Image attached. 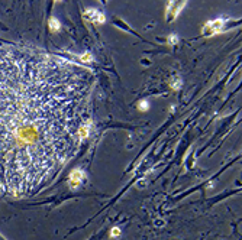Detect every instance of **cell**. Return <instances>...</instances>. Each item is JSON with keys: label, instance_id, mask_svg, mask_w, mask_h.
I'll list each match as a JSON object with an SVG mask.
<instances>
[{"label": "cell", "instance_id": "1", "mask_svg": "<svg viewBox=\"0 0 242 240\" xmlns=\"http://www.w3.org/2000/svg\"><path fill=\"white\" fill-rule=\"evenodd\" d=\"M94 77L31 46L0 44V195H35L90 133Z\"/></svg>", "mask_w": 242, "mask_h": 240}, {"label": "cell", "instance_id": "2", "mask_svg": "<svg viewBox=\"0 0 242 240\" xmlns=\"http://www.w3.org/2000/svg\"><path fill=\"white\" fill-rule=\"evenodd\" d=\"M84 178V172L81 169H74L71 174H70V178H68V182L71 184V187H77L81 184V179Z\"/></svg>", "mask_w": 242, "mask_h": 240}, {"label": "cell", "instance_id": "3", "mask_svg": "<svg viewBox=\"0 0 242 240\" xmlns=\"http://www.w3.org/2000/svg\"><path fill=\"white\" fill-rule=\"evenodd\" d=\"M84 18H87L88 20L96 22V23H103L104 22V16H103L100 12L94 10V9H90L88 12H86V13H84Z\"/></svg>", "mask_w": 242, "mask_h": 240}, {"label": "cell", "instance_id": "4", "mask_svg": "<svg viewBox=\"0 0 242 240\" xmlns=\"http://www.w3.org/2000/svg\"><path fill=\"white\" fill-rule=\"evenodd\" d=\"M119 234H121V229H119V227H113L112 231H110V236H112V237H118Z\"/></svg>", "mask_w": 242, "mask_h": 240}, {"label": "cell", "instance_id": "5", "mask_svg": "<svg viewBox=\"0 0 242 240\" xmlns=\"http://www.w3.org/2000/svg\"><path fill=\"white\" fill-rule=\"evenodd\" d=\"M51 29L52 31H58L60 29V25H58V22L55 19H51Z\"/></svg>", "mask_w": 242, "mask_h": 240}, {"label": "cell", "instance_id": "6", "mask_svg": "<svg viewBox=\"0 0 242 240\" xmlns=\"http://www.w3.org/2000/svg\"><path fill=\"white\" fill-rule=\"evenodd\" d=\"M142 104H139V109L141 110H146L148 109V104H145V101H141Z\"/></svg>", "mask_w": 242, "mask_h": 240}]
</instances>
